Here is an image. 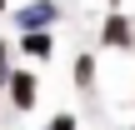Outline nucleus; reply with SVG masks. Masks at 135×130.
Instances as JSON below:
<instances>
[{
    "label": "nucleus",
    "mask_w": 135,
    "mask_h": 130,
    "mask_svg": "<svg viewBox=\"0 0 135 130\" xmlns=\"http://www.w3.org/2000/svg\"><path fill=\"white\" fill-rule=\"evenodd\" d=\"M10 20H15V30H50L60 20V5L55 0H30V5L10 10Z\"/></svg>",
    "instance_id": "f257e3e1"
},
{
    "label": "nucleus",
    "mask_w": 135,
    "mask_h": 130,
    "mask_svg": "<svg viewBox=\"0 0 135 130\" xmlns=\"http://www.w3.org/2000/svg\"><path fill=\"white\" fill-rule=\"evenodd\" d=\"M5 90H10V105H15V110H35V100H40V80H35L30 70H10Z\"/></svg>",
    "instance_id": "f03ea898"
},
{
    "label": "nucleus",
    "mask_w": 135,
    "mask_h": 130,
    "mask_svg": "<svg viewBox=\"0 0 135 130\" xmlns=\"http://www.w3.org/2000/svg\"><path fill=\"white\" fill-rule=\"evenodd\" d=\"M100 45H115V50H130L135 45V30L125 15H105V25H100Z\"/></svg>",
    "instance_id": "7ed1b4c3"
},
{
    "label": "nucleus",
    "mask_w": 135,
    "mask_h": 130,
    "mask_svg": "<svg viewBox=\"0 0 135 130\" xmlns=\"http://www.w3.org/2000/svg\"><path fill=\"white\" fill-rule=\"evenodd\" d=\"M50 50H55L50 30H20V55H35V60H45Z\"/></svg>",
    "instance_id": "20e7f679"
},
{
    "label": "nucleus",
    "mask_w": 135,
    "mask_h": 130,
    "mask_svg": "<svg viewBox=\"0 0 135 130\" xmlns=\"http://www.w3.org/2000/svg\"><path fill=\"white\" fill-rule=\"evenodd\" d=\"M75 85H95V55H75Z\"/></svg>",
    "instance_id": "39448f33"
},
{
    "label": "nucleus",
    "mask_w": 135,
    "mask_h": 130,
    "mask_svg": "<svg viewBox=\"0 0 135 130\" xmlns=\"http://www.w3.org/2000/svg\"><path fill=\"white\" fill-rule=\"evenodd\" d=\"M75 125H80V120H75L70 110H60V115H50V125H45V130H75Z\"/></svg>",
    "instance_id": "423d86ee"
},
{
    "label": "nucleus",
    "mask_w": 135,
    "mask_h": 130,
    "mask_svg": "<svg viewBox=\"0 0 135 130\" xmlns=\"http://www.w3.org/2000/svg\"><path fill=\"white\" fill-rule=\"evenodd\" d=\"M10 80V55H5V40H0V85Z\"/></svg>",
    "instance_id": "0eeeda50"
},
{
    "label": "nucleus",
    "mask_w": 135,
    "mask_h": 130,
    "mask_svg": "<svg viewBox=\"0 0 135 130\" xmlns=\"http://www.w3.org/2000/svg\"><path fill=\"white\" fill-rule=\"evenodd\" d=\"M0 10H5V0H0Z\"/></svg>",
    "instance_id": "6e6552de"
},
{
    "label": "nucleus",
    "mask_w": 135,
    "mask_h": 130,
    "mask_svg": "<svg viewBox=\"0 0 135 130\" xmlns=\"http://www.w3.org/2000/svg\"><path fill=\"white\" fill-rule=\"evenodd\" d=\"M130 130H135V125H130Z\"/></svg>",
    "instance_id": "1a4fd4ad"
}]
</instances>
